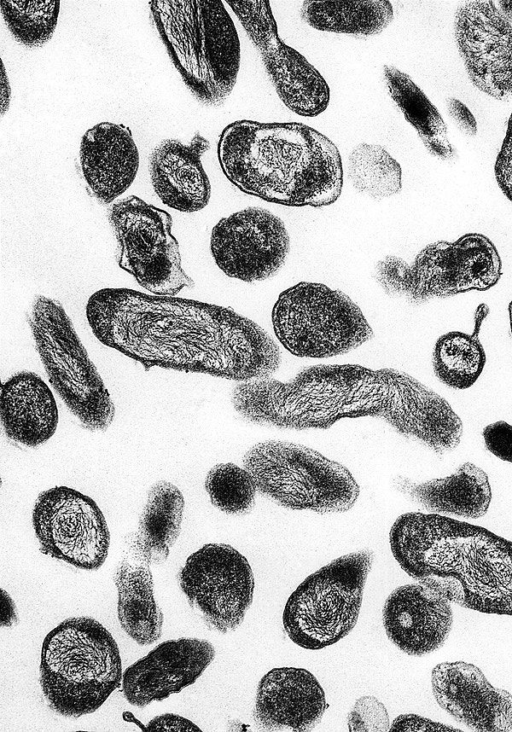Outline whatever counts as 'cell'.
Instances as JSON below:
<instances>
[{"instance_id":"obj_32","label":"cell","mask_w":512,"mask_h":732,"mask_svg":"<svg viewBox=\"0 0 512 732\" xmlns=\"http://www.w3.org/2000/svg\"><path fill=\"white\" fill-rule=\"evenodd\" d=\"M0 10L4 22L21 45L41 47L55 31L60 11L56 0H1Z\"/></svg>"},{"instance_id":"obj_30","label":"cell","mask_w":512,"mask_h":732,"mask_svg":"<svg viewBox=\"0 0 512 732\" xmlns=\"http://www.w3.org/2000/svg\"><path fill=\"white\" fill-rule=\"evenodd\" d=\"M479 306L473 334L450 331L441 335L433 349L432 366L435 376L444 385L457 390L470 388L480 377L485 363V350L478 338V328L487 308Z\"/></svg>"},{"instance_id":"obj_37","label":"cell","mask_w":512,"mask_h":732,"mask_svg":"<svg viewBox=\"0 0 512 732\" xmlns=\"http://www.w3.org/2000/svg\"><path fill=\"white\" fill-rule=\"evenodd\" d=\"M389 731H460L439 722L415 714H403L398 716L391 724Z\"/></svg>"},{"instance_id":"obj_29","label":"cell","mask_w":512,"mask_h":732,"mask_svg":"<svg viewBox=\"0 0 512 732\" xmlns=\"http://www.w3.org/2000/svg\"><path fill=\"white\" fill-rule=\"evenodd\" d=\"M184 506L181 491L171 482L160 480L149 488L135 534L152 564L168 558L180 535Z\"/></svg>"},{"instance_id":"obj_7","label":"cell","mask_w":512,"mask_h":732,"mask_svg":"<svg viewBox=\"0 0 512 732\" xmlns=\"http://www.w3.org/2000/svg\"><path fill=\"white\" fill-rule=\"evenodd\" d=\"M242 463L257 491L287 509L342 513L359 497V485L348 468L302 444L258 442L244 454Z\"/></svg>"},{"instance_id":"obj_14","label":"cell","mask_w":512,"mask_h":732,"mask_svg":"<svg viewBox=\"0 0 512 732\" xmlns=\"http://www.w3.org/2000/svg\"><path fill=\"white\" fill-rule=\"evenodd\" d=\"M32 525L40 551L75 568L95 571L108 556L104 514L91 497L74 488L42 491L32 509Z\"/></svg>"},{"instance_id":"obj_12","label":"cell","mask_w":512,"mask_h":732,"mask_svg":"<svg viewBox=\"0 0 512 732\" xmlns=\"http://www.w3.org/2000/svg\"><path fill=\"white\" fill-rule=\"evenodd\" d=\"M107 217L117 241V263L141 287L155 295L175 296L194 286L181 266L168 212L131 195L113 203Z\"/></svg>"},{"instance_id":"obj_39","label":"cell","mask_w":512,"mask_h":732,"mask_svg":"<svg viewBox=\"0 0 512 732\" xmlns=\"http://www.w3.org/2000/svg\"><path fill=\"white\" fill-rule=\"evenodd\" d=\"M147 731H201L192 721L177 714L165 713L154 717L146 726Z\"/></svg>"},{"instance_id":"obj_22","label":"cell","mask_w":512,"mask_h":732,"mask_svg":"<svg viewBox=\"0 0 512 732\" xmlns=\"http://www.w3.org/2000/svg\"><path fill=\"white\" fill-rule=\"evenodd\" d=\"M79 160L86 186L101 204L122 195L139 168V152L131 130L112 122L98 123L85 132Z\"/></svg>"},{"instance_id":"obj_43","label":"cell","mask_w":512,"mask_h":732,"mask_svg":"<svg viewBox=\"0 0 512 732\" xmlns=\"http://www.w3.org/2000/svg\"><path fill=\"white\" fill-rule=\"evenodd\" d=\"M508 311H509V321H510V329H511V335H512V299L509 303Z\"/></svg>"},{"instance_id":"obj_9","label":"cell","mask_w":512,"mask_h":732,"mask_svg":"<svg viewBox=\"0 0 512 732\" xmlns=\"http://www.w3.org/2000/svg\"><path fill=\"white\" fill-rule=\"evenodd\" d=\"M27 321L54 391L84 429L106 431L114 403L62 304L37 295Z\"/></svg>"},{"instance_id":"obj_33","label":"cell","mask_w":512,"mask_h":732,"mask_svg":"<svg viewBox=\"0 0 512 732\" xmlns=\"http://www.w3.org/2000/svg\"><path fill=\"white\" fill-rule=\"evenodd\" d=\"M205 490L219 511L242 516L255 506L256 484L250 473L234 463H218L207 473Z\"/></svg>"},{"instance_id":"obj_21","label":"cell","mask_w":512,"mask_h":732,"mask_svg":"<svg viewBox=\"0 0 512 732\" xmlns=\"http://www.w3.org/2000/svg\"><path fill=\"white\" fill-rule=\"evenodd\" d=\"M325 693L308 670L274 668L258 683L253 718L262 731H310L322 719Z\"/></svg>"},{"instance_id":"obj_18","label":"cell","mask_w":512,"mask_h":732,"mask_svg":"<svg viewBox=\"0 0 512 732\" xmlns=\"http://www.w3.org/2000/svg\"><path fill=\"white\" fill-rule=\"evenodd\" d=\"M214 657V646L205 639L164 641L125 669L124 698L138 708L161 702L195 683Z\"/></svg>"},{"instance_id":"obj_3","label":"cell","mask_w":512,"mask_h":732,"mask_svg":"<svg viewBox=\"0 0 512 732\" xmlns=\"http://www.w3.org/2000/svg\"><path fill=\"white\" fill-rule=\"evenodd\" d=\"M415 380L394 368L319 364L287 382L272 377L240 382L231 403L245 421L282 430H325L340 419L370 416L397 431Z\"/></svg>"},{"instance_id":"obj_41","label":"cell","mask_w":512,"mask_h":732,"mask_svg":"<svg viewBox=\"0 0 512 732\" xmlns=\"http://www.w3.org/2000/svg\"><path fill=\"white\" fill-rule=\"evenodd\" d=\"M496 4L500 5L498 8L512 24V1H499Z\"/></svg>"},{"instance_id":"obj_2","label":"cell","mask_w":512,"mask_h":732,"mask_svg":"<svg viewBox=\"0 0 512 732\" xmlns=\"http://www.w3.org/2000/svg\"><path fill=\"white\" fill-rule=\"evenodd\" d=\"M389 544L406 574L450 603L512 616V541L451 517L407 512L391 526Z\"/></svg>"},{"instance_id":"obj_28","label":"cell","mask_w":512,"mask_h":732,"mask_svg":"<svg viewBox=\"0 0 512 732\" xmlns=\"http://www.w3.org/2000/svg\"><path fill=\"white\" fill-rule=\"evenodd\" d=\"M301 19L312 28L358 38L380 34L394 19L390 1H304Z\"/></svg>"},{"instance_id":"obj_6","label":"cell","mask_w":512,"mask_h":732,"mask_svg":"<svg viewBox=\"0 0 512 732\" xmlns=\"http://www.w3.org/2000/svg\"><path fill=\"white\" fill-rule=\"evenodd\" d=\"M39 672L48 708L73 719L98 710L123 677L115 639L89 616L69 617L45 636Z\"/></svg>"},{"instance_id":"obj_16","label":"cell","mask_w":512,"mask_h":732,"mask_svg":"<svg viewBox=\"0 0 512 732\" xmlns=\"http://www.w3.org/2000/svg\"><path fill=\"white\" fill-rule=\"evenodd\" d=\"M210 250L219 269L246 283L275 276L290 252L284 222L262 207H247L220 219L211 231Z\"/></svg>"},{"instance_id":"obj_26","label":"cell","mask_w":512,"mask_h":732,"mask_svg":"<svg viewBox=\"0 0 512 732\" xmlns=\"http://www.w3.org/2000/svg\"><path fill=\"white\" fill-rule=\"evenodd\" d=\"M398 489L428 513L477 519L484 516L492 500L487 473L472 462L461 464L444 478L421 483L401 479Z\"/></svg>"},{"instance_id":"obj_27","label":"cell","mask_w":512,"mask_h":732,"mask_svg":"<svg viewBox=\"0 0 512 732\" xmlns=\"http://www.w3.org/2000/svg\"><path fill=\"white\" fill-rule=\"evenodd\" d=\"M383 80L393 103L415 129L429 154L442 161L454 159L456 150L449 141L441 114L412 78L394 66L385 65Z\"/></svg>"},{"instance_id":"obj_25","label":"cell","mask_w":512,"mask_h":732,"mask_svg":"<svg viewBox=\"0 0 512 732\" xmlns=\"http://www.w3.org/2000/svg\"><path fill=\"white\" fill-rule=\"evenodd\" d=\"M0 418L9 440L36 448L54 435L59 416L54 395L43 379L34 372L20 371L2 384Z\"/></svg>"},{"instance_id":"obj_17","label":"cell","mask_w":512,"mask_h":732,"mask_svg":"<svg viewBox=\"0 0 512 732\" xmlns=\"http://www.w3.org/2000/svg\"><path fill=\"white\" fill-rule=\"evenodd\" d=\"M454 38L470 82L503 102L512 100V24L491 0L466 1L454 16Z\"/></svg>"},{"instance_id":"obj_24","label":"cell","mask_w":512,"mask_h":732,"mask_svg":"<svg viewBox=\"0 0 512 732\" xmlns=\"http://www.w3.org/2000/svg\"><path fill=\"white\" fill-rule=\"evenodd\" d=\"M152 562L135 532L126 536L113 581L117 588V617L123 631L141 646L162 635L163 612L154 597Z\"/></svg>"},{"instance_id":"obj_40","label":"cell","mask_w":512,"mask_h":732,"mask_svg":"<svg viewBox=\"0 0 512 732\" xmlns=\"http://www.w3.org/2000/svg\"><path fill=\"white\" fill-rule=\"evenodd\" d=\"M18 622L19 619L15 602L4 589H1V627L10 628L18 624Z\"/></svg>"},{"instance_id":"obj_19","label":"cell","mask_w":512,"mask_h":732,"mask_svg":"<svg viewBox=\"0 0 512 732\" xmlns=\"http://www.w3.org/2000/svg\"><path fill=\"white\" fill-rule=\"evenodd\" d=\"M437 704L473 731L512 732V694L494 687L474 664L443 662L431 673Z\"/></svg>"},{"instance_id":"obj_38","label":"cell","mask_w":512,"mask_h":732,"mask_svg":"<svg viewBox=\"0 0 512 732\" xmlns=\"http://www.w3.org/2000/svg\"><path fill=\"white\" fill-rule=\"evenodd\" d=\"M446 106L447 112L458 130L468 137H474L477 134V122L468 107L452 97L447 99Z\"/></svg>"},{"instance_id":"obj_8","label":"cell","mask_w":512,"mask_h":732,"mask_svg":"<svg viewBox=\"0 0 512 732\" xmlns=\"http://www.w3.org/2000/svg\"><path fill=\"white\" fill-rule=\"evenodd\" d=\"M502 263L492 241L467 233L454 242L426 245L411 264L388 255L376 262L372 277L382 290L411 304L444 299L469 291H485L497 284Z\"/></svg>"},{"instance_id":"obj_42","label":"cell","mask_w":512,"mask_h":732,"mask_svg":"<svg viewBox=\"0 0 512 732\" xmlns=\"http://www.w3.org/2000/svg\"><path fill=\"white\" fill-rule=\"evenodd\" d=\"M5 96H7V98L10 100L9 82L6 79V74H5V70H4V67H3V70H2V97H1L2 104H1V106H3L4 103H5V100H6V97Z\"/></svg>"},{"instance_id":"obj_10","label":"cell","mask_w":512,"mask_h":732,"mask_svg":"<svg viewBox=\"0 0 512 732\" xmlns=\"http://www.w3.org/2000/svg\"><path fill=\"white\" fill-rule=\"evenodd\" d=\"M271 321L278 342L301 358L343 355L374 336L357 303L343 291L316 282L302 281L282 291Z\"/></svg>"},{"instance_id":"obj_31","label":"cell","mask_w":512,"mask_h":732,"mask_svg":"<svg viewBox=\"0 0 512 732\" xmlns=\"http://www.w3.org/2000/svg\"><path fill=\"white\" fill-rule=\"evenodd\" d=\"M347 177L361 195L380 201L402 189L400 164L381 145L359 143L349 153Z\"/></svg>"},{"instance_id":"obj_35","label":"cell","mask_w":512,"mask_h":732,"mask_svg":"<svg viewBox=\"0 0 512 732\" xmlns=\"http://www.w3.org/2000/svg\"><path fill=\"white\" fill-rule=\"evenodd\" d=\"M482 436L486 449L498 459L512 463V424L500 420L486 425Z\"/></svg>"},{"instance_id":"obj_34","label":"cell","mask_w":512,"mask_h":732,"mask_svg":"<svg viewBox=\"0 0 512 732\" xmlns=\"http://www.w3.org/2000/svg\"><path fill=\"white\" fill-rule=\"evenodd\" d=\"M348 728L350 731H388L386 708L373 696L361 697L348 715Z\"/></svg>"},{"instance_id":"obj_1","label":"cell","mask_w":512,"mask_h":732,"mask_svg":"<svg viewBox=\"0 0 512 732\" xmlns=\"http://www.w3.org/2000/svg\"><path fill=\"white\" fill-rule=\"evenodd\" d=\"M86 317L102 344L146 368L246 382L271 377L282 362L273 337L229 307L103 288L89 297Z\"/></svg>"},{"instance_id":"obj_15","label":"cell","mask_w":512,"mask_h":732,"mask_svg":"<svg viewBox=\"0 0 512 732\" xmlns=\"http://www.w3.org/2000/svg\"><path fill=\"white\" fill-rule=\"evenodd\" d=\"M259 52L264 70L282 103L303 117L326 110L330 89L319 71L279 37L270 2L227 1Z\"/></svg>"},{"instance_id":"obj_4","label":"cell","mask_w":512,"mask_h":732,"mask_svg":"<svg viewBox=\"0 0 512 732\" xmlns=\"http://www.w3.org/2000/svg\"><path fill=\"white\" fill-rule=\"evenodd\" d=\"M217 155L236 188L267 202L324 207L342 192L337 146L303 123L232 122L220 134Z\"/></svg>"},{"instance_id":"obj_23","label":"cell","mask_w":512,"mask_h":732,"mask_svg":"<svg viewBox=\"0 0 512 732\" xmlns=\"http://www.w3.org/2000/svg\"><path fill=\"white\" fill-rule=\"evenodd\" d=\"M209 148V141L199 133L189 144L165 139L155 146L149 156L150 179L165 205L185 213L207 206L211 185L201 157Z\"/></svg>"},{"instance_id":"obj_11","label":"cell","mask_w":512,"mask_h":732,"mask_svg":"<svg viewBox=\"0 0 512 732\" xmlns=\"http://www.w3.org/2000/svg\"><path fill=\"white\" fill-rule=\"evenodd\" d=\"M373 561V551L363 549L338 557L306 577L283 610L289 639L304 649L319 650L347 636L357 623Z\"/></svg>"},{"instance_id":"obj_13","label":"cell","mask_w":512,"mask_h":732,"mask_svg":"<svg viewBox=\"0 0 512 732\" xmlns=\"http://www.w3.org/2000/svg\"><path fill=\"white\" fill-rule=\"evenodd\" d=\"M178 582L204 624L222 634L242 623L253 600L255 582L248 560L224 543H208L192 553Z\"/></svg>"},{"instance_id":"obj_20","label":"cell","mask_w":512,"mask_h":732,"mask_svg":"<svg viewBox=\"0 0 512 732\" xmlns=\"http://www.w3.org/2000/svg\"><path fill=\"white\" fill-rule=\"evenodd\" d=\"M382 621L388 639L402 652L423 656L441 648L453 625L451 603L421 584H406L385 600Z\"/></svg>"},{"instance_id":"obj_36","label":"cell","mask_w":512,"mask_h":732,"mask_svg":"<svg viewBox=\"0 0 512 732\" xmlns=\"http://www.w3.org/2000/svg\"><path fill=\"white\" fill-rule=\"evenodd\" d=\"M494 174L500 190L512 203V112L502 145L496 157Z\"/></svg>"},{"instance_id":"obj_5","label":"cell","mask_w":512,"mask_h":732,"mask_svg":"<svg viewBox=\"0 0 512 732\" xmlns=\"http://www.w3.org/2000/svg\"><path fill=\"white\" fill-rule=\"evenodd\" d=\"M153 23L184 84L205 106L220 107L237 81L240 41L219 0L150 1Z\"/></svg>"}]
</instances>
